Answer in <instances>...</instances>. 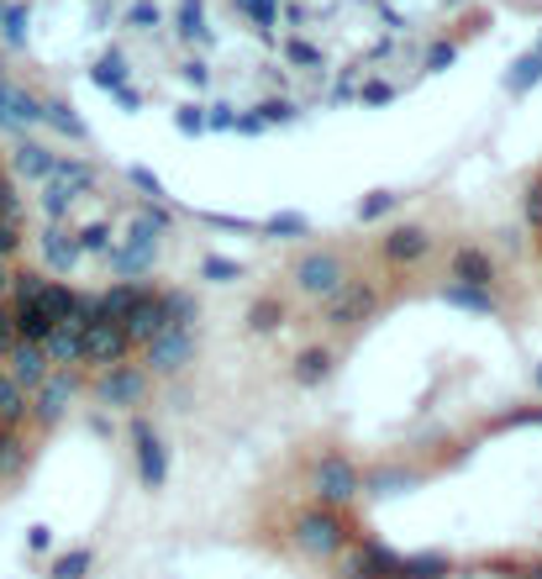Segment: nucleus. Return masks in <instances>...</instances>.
Listing matches in <instances>:
<instances>
[{"instance_id":"obj_21","label":"nucleus","mask_w":542,"mask_h":579,"mask_svg":"<svg viewBox=\"0 0 542 579\" xmlns=\"http://www.w3.org/2000/svg\"><path fill=\"white\" fill-rule=\"evenodd\" d=\"M91 558H95L91 548H74V553H63L59 564H53V575H59V579H80V575H85V569H91Z\"/></svg>"},{"instance_id":"obj_3","label":"nucleus","mask_w":542,"mask_h":579,"mask_svg":"<svg viewBox=\"0 0 542 579\" xmlns=\"http://www.w3.org/2000/svg\"><path fill=\"white\" fill-rule=\"evenodd\" d=\"M121 333H127V342H143V348H148L153 337L174 333V327H169V311H164V295H158V290H143V301L121 316Z\"/></svg>"},{"instance_id":"obj_16","label":"nucleus","mask_w":542,"mask_h":579,"mask_svg":"<svg viewBox=\"0 0 542 579\" xmlns=\"http://www.w3.org/2000/svg\"><path fill=\"white\" fill-rule=\"evenodd\" d=\"M43 253H48V264L53 269H69L74 258H80V243H74V232H63V221L48 227V238H43Z\"/></svg>"},{"instance_id":"obj_26","label":"nucleus","mask_w":542,"mask_h":579,"mask_svg":"<svg viewBox=\"0 0 542 579\" xmlns=\"http://www.w3.org/2000/svg\"><path fill=\"white\" fill-rule=\"evenodd\" d=\"M395 206V195H385V190H380V195H369V201H363V221H369V216H385Z\"/></svg>"},{"instance_id":"obj_25","label":"nucleus","mask_w":542,"mask_h":579,"mask_svg":"<svg viewBox=\"0 0 542 579\" xmlns=\"http://www.w3.org/2000/svg\"><path fill=\"white\" fill-rule=\"evenodd\" d=\"M22 248V227H11V221H0V258H11Z\"/></svg>"},{"instance_id":"obj_1","label":"nucleus","mask_w":542,"mask_h":579,"mask_svg":"<svg viewBox=\"0 0 542 579\" xmlns=\"http://www.w3.org/2000/svg\"><path fill=\"white\" fill-rule=\"evenodd\" d=\"M91 27L106 37L100 53L127 63L132 85L184 80L216 85H279L301 106L359 100L374 74L400 91V63L443 43L437 22L463 0H85Z\"/></svg>"},{"instance_id":"obj_29","label":"nucleus","mask_w":542,"mask_h":579,"mask_svg":"<svg viewBox=\"0 0 542 579\" xmlns=\"http://www.w3.org/2000/svg\"><path fill=\"white\" fill-rule=\"evenodd\" d=\"M5 285H11V275H5V264H0V295H5Z\"/></svg>"},{"instance_id":"obj_6","label":"nucleus","mask_w":542,"mask_h":579,"mask_svg":"<svg viewBox=\"0 0 542 579\" xmlns=\"http://www.w3.org/2000/svg\"><path fill=\"white\" fill-rule=\"evenodd\" d=\"M380 305V295H374V285H342L337 295H327V305H322V316H327L332 327H353V322H363L369 311Z\"/></svg>"},{"instance_id":"obj_2","label":"nucleus","mask_w":542,"mask_h":579,"mask_svg":"<svg viewBox=\"0 0 542 579\" xmlns=\"http://www.w3.org/2000/svg\"><path fill=\"white\" fill-rule=\"evenodd\" d=\"M85 364H121V359H127V348H132V342H127V333H121V322H111V316H100V311H95L91 305V316H85Z\"/></svg>"},{"instance_id":"obj_30","label":"nucleus","mask_w":542,"mask_h":579,"mask_svg":"<svg viewBox=\"0 0 542 579\" xmlns=\"http://www.w3.org/2000/svg\"><path fill=\"white\" fill-rule=\"evenodd\" d=\"M538 390H542V369H538Z\"/></svg>"},{"instance_id":"obj_4","label":"nucleus","mask_w":542,"mask_h":579,"mask_svg":"<svg viewBox=\"0 0 542 579\" xmlns=\"http://www.w3.org/2000/svg\"><path fill=\"white\" fill-rule=\"evenodd\" d=\"M316 495H322V506H342V500H353L359 495V469L348 463L342 454H327L316 463Z\"/></svg>"},{"instance_id":"obj_13","label":"nucleus","mask_w":542,"mask_h":579,"mask_svg":"<svg viewBox=\"0 0 542 579\" xmlns=\"http://www.w3.org/2000/svg\"><path fill=\"white\" fill-rule=\"evenodd\" d=\"M137 463H143V485L158 490L164 485V474H169V463H164V448H158V437L148 432V422H137Z\"/></svg>"},{"instance_id":"obj_10","label":"nucleus","mask_w":542,"mask_h":579,"mask_svg":"<svg viewBox=\"0 0 542 579\" xmlns=\"http://www.w3.org/2000/svg\"><path fill=\"white\" fill-rule=\"evenodd\" d=\"M85 327H53V333L43 337V359L48 369H69V364H85Z\"/></svg>"},{"instance_id":"obj_23","label":"nucleus","mask_w":542,"mask_h":579,"mask_svg":"<svg viewBox=\"0 0 542 579\" xmlns=\"http://www.w3.org/2000/svg\"><path fill=\"white\" fill-rule=\"evenodd\" d=\"M16 342H22V337H16V316H11V305L0 301V359H5Z\"/></svg>"},{"instance_id":"obj_28","label":"nucleus","mask_w":542,"mask_h":579,"mask_svg":"<svg viewBox=\"0 0 542 579\" xmlns=\"http://www.w3.org/2000/svg\"><path fill=\"white\" fill-rule=\"evenodd\" d=\"M269 232H305V221H301V216H274Z\"/></svg>"},{"instance_id":"obj_24","label":"nucleus","mask_w":542,"mask_h":579,"mask_svg":"<svg viewBox=\"0 0 542 579\" xmlns=\"http://www.w3.org/2000/svg\"><path fill=\"white\" fill-rule=\"evenodd\" d=\"M527 227H532V232H542V180L527 184Z\"/></svg>"},{"instance_id":"obj_20","label":"nucleus","mask_w":542,"mask_h":579,"mask_svg":"<svg viewBox=\"0 0 542 579\" xmlns=\"http://www.w3.org/2000/svg\"><path fill=\"white\" fill-rule=\"evenodd\" d=\"M327 364H332V353L311 348V353H301V369H296V379H301V385H316V379L327 374Z\"/></svg>"},{"instance_id":"obj_11","label":"nucleus","mask_w":542,"mask_h":579,"mask_svg":"<svg viewBox=\"0 0 542 579\" xmlns=\"http://www.w3.org/2000/svg\"><path fill=\"white\" fill-rule=\"evenodd\" d=\"M448 279H458V285H490L495 264H490V253H480V248H458L448 258Z\"/></svg>"},{"instance_id":"obj_27","label":"nucleus","mask_w":542,"mask_h":579,"mask_svg":"<svg viewBox=\"0 0 542 579\" xmlns=\"http://www.w3.org/2000/svg\"><path fill=\"white\" fill-rule=\"evenodd\" d=\"M206 275H212V279H232V275H238V264H227V258H206Z\"/></svg>"},{"instance_id":"obj_9","label":"nucleus","mask_w":542,"mask_h":579,"mask_svg":"<svg viewBox=\"0 0 542 579\" xmlns=\"http://www.w3.org/2000/svg\"><path fill=\"white\" fill-rule=\"evenodd\" d=\"M5 364H11L5 374H11L22 390H37V385L48 379V359H43V348H37V342H16V348L5 353Z\"/></svg>"},{"instance_id":"obj_14","label":"nucleus","mask_w":542,"mask_h":579,"mask_svg":"<svg viewBox=\"0 0 542 579\" xmlns=\"http://www.w3.org/2000/svg\"><path fill=\"white\" fill-rule=\"evenodd\" d=\"M27 417H32V396L16 385V379H11V374H5V369H0V427L16 432Z\"/></svg>"},{"instance_id":"obj_18","label":"nucleus","mask_w":542,"mask_h":579,"mask_svg":"<svg viewBox=\"0 0 542 579\" xmlns=\"http://www.w3.org/2000/svg\"><path fill=\"white\" fill-rule=\"evenodd\" d=\"M27 454H32V448L16 437V432L0 427V480H16V474L27 469Z\"/></svg>"},{"instance_id":"obj_22","label":"nucleus","mask_w":542,"mask_h":579,"mask_svg":"<svg viewBox=\"0 0 542 579\" xmlns=\"http://www.w3.org/2000/svg\"><path fill=\"white\" fill-rule=\"evenodd\" d=\"M279 316H285V305H279V301H258V305H253V333H269Z\"/></svg>"},{"instance_id":"obj_7","label":"nucleus","mask_w":542,"mask_h":579,"mask_svg":"<svg viewBox=\"0 0 542 579\" xmlns=\"http://www.w3.org/2000/svg\"><path fill=\"white\" fill-rule=\"evenodd\" d=\"M296 275H301V290H311V295H337V290H342V264H337V253H305Z\"/></svg>"},{"instance_id":"obj_17","label":"nucleus","mask_w":542,"mask_h":579,"mask_svg":"<svg viewBox=\"0 0 542 579\" xmlns=\"http://www.w3.org/2000/svg\"><path fill=\"white\" fill-rule=\"evenodd\" d=\"M11 164H16V174H22V180H48V174H53V153L37 148V143H22Z\"/></svg>"},{"instance_id":"obj_12","label":"nucleus","mask_w":542,"mask_h":579,"mask_svg":"<svg viewBox=\"0 0 542 579\" xmlns=\"http://www.w3.org/2000/svg\"><path fill=\"white\" fill-rule=\"evenodd\" d=\"M190 348H195V337L190 333H164V337H153L143 353H148L153 369H180L184 359H190Z\"/></svg>"},{"instance_id":"obj_5","label":"nucleus","mask_w":542,"mask_h":579,"mask_svg":"<svg viewBox=\"0 0 542 579\" xmlns=\"http://www.w3.org/2000/svg\"><path fill=\"white\" fill-rule=\"evenodd\" d=\"M296 543H301L305 553H316V558H332V553L342 548V521H337V511H305L301 521H296Z\"/></svg>"},{"instance_id":"obj_19","label":"nucleus","mask_w":542,"mask_h":579,"mask_svg":"<svg viewBox=\"0 0 542 579\" xmlns=\"http://www.w3.org/2000/svg\"><path fill=\"white\" fill-rule=\"evenodd\" d=\"M448 301L453 305H469V311H501L490 290H474V285H448Z\"/></svg>"},{"instance_id":"obj_8","label":"nucleus","mask_w":542,"mask_h":579,"mask_svg":"<svg viewBox=\"0 0 542 579\" xmlns=\"http://www.w3.org/2000/svg\"><path fill=\"white\" fill-rule=\"evenodd\" d=\"M143 385H148V374H143V369L111 364L106 374H100V379H95V396L106 400V406H127V400L143 396Z\"/></svg>"},{"instance_id":"obj_15","label":"nucleus","mask_w":542,"mask_h":579,"mask_svg":"<svg viewBox=\"0 0 542 579\" xmlns=\"http://www.w3.org/2000/svg\"><path fill=\"white\" fill-rule=\"evenodd\" d=\"M426 248H432V238H426L422 227H395L390 238H385V258L390 264H417Z\"/></svg>"}]
</instances>
